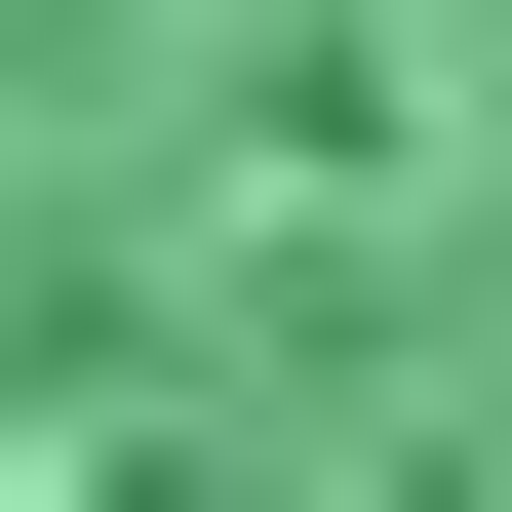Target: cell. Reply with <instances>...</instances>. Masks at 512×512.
I'll return each instance as SVG.
<instances>
[{"label":"cell","instance_id":"obj_1","mask_svg":"<svg viewBox=\"0 0 512 512\" xmlns=\"http://www.w3.org/2000/svg\"><path fill=\"white\" fill-rule=\"evenodd\" d=\"M0 512H512V0H0Z\"/></svg>","mask_w":512,"mask_h":512}]
</instances>
